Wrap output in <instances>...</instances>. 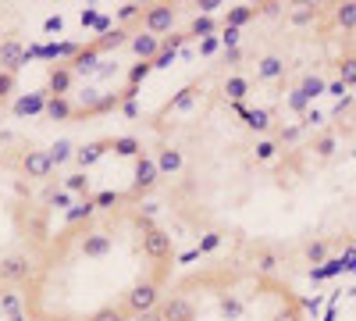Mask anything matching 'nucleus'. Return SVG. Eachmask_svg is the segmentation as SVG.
Here are the masks:
<instances>
[{
    "label": "nucleus",
    "mask_w": 356,
    "mask_h": 321,
    "mask_svg": "<svg viewBox=\"0 0 356 321\" xmlns=\"http://www.w3.org/2000/svg\"><path fill=\"white\" fill-rule=\"evenodd\" d=\"M175 279V240L143 196L89 200L18 293L22 321H139Z\"/></svg>",
    "instance_id": "nucleus-1"
},
{
    "label": "nucleus",
    "mask_w": 356,
    "mask_h": 321,
    "mask_svg": "<svg viewBox=\"0 0 356 321\" xmlns=\"http://www.w3.org/2000/svg\"><path fill=\"white\" fill-rule=\"evenodd\" d=\"M211 25L196 4H143L118 18L100 36L72 47L47 68L43 111L61 125L97 122L129 104L161 61Z\"/></svg>",
    "instance_id": "nucleus-2"
},
{
    "label": "nucleus",
    "mask_w": 356,
    "mask_h": 321,
    "mask_svg": "<svg viewBox=\"0 0 356 321\" xmlns=\"http://www.w3.org/2000/svg\"><path fill=\"white\" fill-rule=\"evenodd\" d=\"M65 175L43 143L0 132V304L18 300L22 285L57 228Z\"/></svg>",
    "instance_id": "nucleus-3"
},
{
    "label": "nucleus",
    "mask_w": 356,
    "mask_h": 321,
    "mask_svg": "<svg viewBox=\"0 0 356 321\" xmlns=\"http://www.w3.org/2000/svg\"><path fill=\"white\" fill-rule=\"evenodd\" d=\"M139 321H307V307L282 272L225 257L175 275Z\"/></svg>",
    "instance_id": "nucleus-4"
},
{
    "label": "nucleus",
    "mask_w": 356,
    "mask_h": 321,
    "mask_svg": "<svg viewBox=\"0 0 356 321\" xmlns=\"http://www.w3.org/2000/svg\"><path fill=\"white\" fill-rule=\"evenodd\" d=\"M22 57H25V40H22V25L11 11H0V114H4L18 75H22Z\"/></svg>",
    "instance_id": "nucleus-5"
},
{
    "label": "nucleus",
    "mask_w": 356,
    "mask_h": 321,
    "mask_svg": "<svg viewBox=\"0 0 356 321\" xmlns=\"http://www.w3.org/2000/svg\"><path fill=\"white\" fill-rule=\"evenodd\" d=\"M0 321H22V314L11 311V304H0Z\"/></svg>",
    "instance_id": "nucleus-6"
}]
</instances>
